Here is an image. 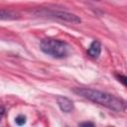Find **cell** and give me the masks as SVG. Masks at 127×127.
Listing matches in <instances>:
<instances>
[{
    "instance_id": "6",
    "label": "cell",
    "mask_w": 127,
    "mask_h": 127,
    "mask_svg": "<svg viewBox=\"0 0 127 127\" xmlns=\"http://www.w3.org/2000/svg\"><path fill=\"white\" fill-rule=\"evenodd\" d=\"M20 15L10 9H3L0 8V20H16L19 19Z\"/></svg>"
},
{
    "instance_id": "10",
    "label": "cell",
    "mask_w": 127,
    "mask_h": 127,
    "mask_svg": "<svg viewBox=\"0 0 127 127\" xmlns=\"http://www.w3.org/2000/svg\"><path fill=\"white\" fill-rule=\"evenodd\" d=\"M4 111H5L4 107H0V120H1V118L3 116V114H4Z\"/></svg>"
},
{
    "instance_id": "7",
    "label": "cell",
    "mask_w": 127,
    "mask_h": 127,
    "mask_svg": "<svg viewBox=\"0 0 127 127\" xmlns=\"http://www.w3.org/2000/svg\"><path fill=\"white\" fill-rule=\"evenodd\" d=\"M26 121H27V119H26V116H24V115H22V114H20V115H18L16 118H15V122H16V124L17 125H24L25 123H26Z\"/></svg>"
},
{
    "instance_id": "5",
    "label": "cell",
    "mask_w": 127,
    "mask_h": 127,
    "mask_svg": "<svg viewBox=\"0 0 127 127\" xmlns=\"http://www.w3.org/2000/svg\"><path fill=\"white\" fill-rule=\"evenodd\" d=\"M101 54V44L98 41H93L88 49H87V55L93 59H97Z\"/></svg>"
},
{
    "instance_id": "4",
    "label": "cell",
    "mask_w": 127,
    "mask_h": 127,
    "mask_svg": "<svg viewBox=\"0 0 127 127\" xmlns=\"http://www.w3.org/2000/svg\"><path fill=\"white\" fill-rule=\"evenodd\" d=\"M57 102H58V105H59L60 109L63 112L69 113L74 109L73 101L71 99L65 97V96H58L57 97Z\"/></svg>"
},
{
    "instance_id": "2",
    "label": "cell",
    "mask_w": 127,
    "mask_h": 127,
    "mask_svg": "<svg viewBox=\"0 0 127 127\" xmlns=\"http://www.w3.org/2000/svg\"><path fill=\"white\" fill-rule=\"evenodd\" d=\"M40 49L44 54L54 59H64L70 53V47L66 42L53 38H47L42 40L40 44Z\"/></svg>"
},
{
    "instance_id": "9",
    "label": "cell",
    "mask_w": 127,
    "mask_h": 127,
    "mask_svg": "<svg viewBox=\"0 0 127 127\" xmlns=\"http://www.w3.org/2000/svg\"><path fill=\"white\" fill-rule=\"evenodd\" d=\"M78 125L79 126H94V123H92V122H82V123H79Z\"/></svg>"
},
{
    "instance_id": "3",
    "label": "cell",
    "mask_w": 127,
    "mask_h": 127,
    "mask_svg": "<svg viewBox=\"0 0 127 127\" xmlns=\"http://www.w3.org/2000/svg\"><path fill=\"white\" fill-rule=\"evenodd\" d=\"M35 14L41 15V16H46L54 19H59L61 21L68 22L71 24H80L81 19L72 13L66 12V11H61V10H54V9H39L35 11Z\"/></svg>"
},
{
    "instance_id": "11",
    "label": "cell",
    "mask_w": 127,
    "mask_h": 127,
    "mask_svg": "<svg viewBox=\"0 0 127 127\" xmlns=\"http://www.w3.org/2000/svg\"><path fill=\"white\" fill-rule=\"evenodd\" d=\"M93 1H100V0H93Z\"/></svg>"
},
{
    "instance_id": "1",
    "label": "cell",
    "mask_w": 127,
    "mask_h": 127,
    "mask_svg": "<svg viewBox=\"0 0 127 127\" xmlns=\"http://www.w3.org/2000/svg\"><path fill=\"white\" fill-rule=\"evenodd\" d=\"M72 91L75 94H77L91 102L102 105L110 110H113L116 112H121L126 109L125 99L115 96L111 93L101 91L98 89L89 88V87H75L72 89Z\"/></svg>"
},
{
    "instance_id": "8",
    "label": "cell",
    "mask_w": 127,
    "mask_h": 127,
    "mask_svg": "<svg viewBox=\"0 0 127 127\" xmlns=\"http://www.w3.org/2000/svg\"><path fill=\"white\" fill-rule=\"evenodd\" d=\"M117 78H118V80H119V81H121V82H122V84H123V85H126V79H127V78H126V76H125V75L118 74V75H117Z\"/></svg>"
}]
</instances>
